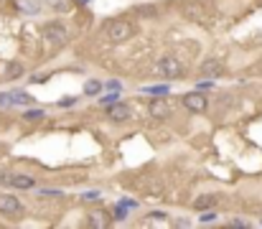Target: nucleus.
Wrapping results in <instances>:
<instances>
[{
	"mask_svg": "<svg viewBox=\"0 0 262 229\" xmlns=\"http://www.w3.org/2000/svg\"><path fill=\"white\" fill-rule=\"evenodd\" d=\"M104 33L109 41H115V44H122L127 41V38L135 33V26L130 21H122V18H115V21H107L104 23Z\"/></svg>",
	"mask_w": 262,
	"mask_h": 229,
	"instance_id": "f257e3e1",
	"label": "nucleus"
},
{
	"mask_svg": "<svg viewBox=\"0 0 262 229\" xmlns=\"http://www.w3.org/2000/svg\"><path fill=\"white\" fill-rule=\"evenodd\" d=\"M181 71H183V66H181V61L173 59V56H163V59H158V64H156V74L163 76V79H176V76H181Z\"/></svg>",
	"mask_w": 262,
	"mask_h": 229,
	"instance_id": "f03ea898",
	"label": "nucleus"
},
{
	"mask_svg": "<svg viewBox=\"0 0 262 229\" xmlns=\"http://www.w3.org/2000/svg\"><path fill=\"white\" fill-rule=\"evenodd\" d=\"M23 211V204L13 194H0V214L6 216H18Z\"/></svg>",
	"mask_w": 262,
	"mask_h": 229,
	"instance_id": "7ed1b4c3",
	"label": "nucleus"
},
{
	"mask_svg": "<svg viewBox=\"0 0 262 229\" xmlns=\"http://www.w3.org/2000/svg\"><path fill=\"white\" fill-rule=\"evenodd\" d=\"M44 38H46V44H54V46H64L66 44V28L61 23H54L44 31Z\"/></svg>",
	"mask_w": 262,
	"mask_h": 229,
	"instance_id": "20e7f679",
	"label": "nucleus"
},
{
	"mask_svg": "<svg viewBox=\"0 0 262 229\" xmlns=\"http://www.w3.org/2000/svg\"><path fill=\"white\" fill-rule=\"evenodd\" d=\"M183 107L191 109V112H204L206 109V97L199 94V92H189V94H183Z\"/></svg>",
	"mask_w": 262,
	"mask_h": 229,
	"instance_id": "39448f33",
	"label": "nucleus"
},
{
	"mask_svg": "<svg viewBox=\"0 0 262 229\" xmlns=\"http://www.w3.org/2000/svg\"><path fill=\"white\" fill-rule=\"evenodd\" d=\"M109 109H107V114H109V120H115V123H122V120H127L130 118V104H125V102H112V104H107Z\"/></svg>",
	"mask_w": 262,
	"mask_h": 229,
	"instance_id": "423d86ee",
	"label": "nucleus"
},
{
	"mask_svg": "<svg viewBox=\"0 0 262 229\" xmlns=\"http://www.w3.org/2000/svg\"><path fill=\"white\" fill-rule=\"evenodd\" d=\"M13 3H16L18 13H23V16H39L44 8L41 0H13Z\"/></svg>",
	"mask_w": 262,
	"mask_h": 229,
	"instance_id": "0eeeda50",
	"label": "nucleus"
},
{
	"mask_svg": "<svg viewBox=\"0 0 262 229\" xmlns=\"http://www.w3.org/2000/svg\"><path fill=\"white\" fill-rule=\"evenodd\" d=\"M148 112H151L153 118H166V114L171 112V102L166 97H153V102L148 104Z\"/></svg>",
	"mask_w": 262,
	"mask_h": 229,
	"instance_id": "6e6552de",
	"label": "nucleus"
},
{
	"mask_svg": "<svg viewBox=\"0 0 262 229\" xmlns=\"http://www.w3.org/2000/svg\"><path fill=\"white\" fill-rule=\"evenodd\" d=\"M3 181L11 183L13 188H33V186H36V181H33L31 176H26V173H13V176H6Z\"/></svg>",
	"mask_w": 262,
	"mask_h": 229,
	"instance_id": "1a4fd4ad",
	"label": "nucleus"
},
{
	"mask_svg": "<svg viewBox=\"0 0 262 229\" xmlns=\"http://www.w3.org/2000/svg\"><path fill=\"white\" fill-rule=\"evenodd\" d=\"M201 76H221V71H224V66H221V61H216V59H206L204 64H201Z\"/></svg>",
	"mask_w": 262,
	"mask_h": 229,
	"instance_id": "9d476101",
	"label": "nucleus"
},
{
	"mask_svg": "<svg viewBox=\"0 0 262 229\" xmlns=\"http://www.w3.org/2000/svg\"><path fill=\"white\" fill-rule=\"evenodd\" d=\"M8 99H11V107H13V104H18V107H28V104H33V97H31L28 92H21V89L8 92Z\"/></svg>",
	"mask_w": 262,
	"mask_h": 229,
	"instance_id": "9b49d317",
	"label": "nucleus"
},
{
	"mask_svg": "<svg viewBox=\"0 0 262 229\" xmlns=\"http://www.w3.org/2000/svg\"><path fill=\"white\" fill-rule=\"evenodd\" d=\"M219 201V194H201V196H196V201H194V209H209V206H214Z\"/></svg>",
	"mask_w": 262,
	"mask_h": 229,
	"instance_id": "f8f14e48",
	"label": "nucleus"
},
{
	"mask_svg": "<svg viewBox=\"0 0 262 229\" xmlns=\"http://www.w3.org/2000/svg\"><path fill=\"white\" fill-rule=\"evenodd\" d=\"M102 89H104V84H102L99 79H87V82H84V94H87V97H99Z\"/></svg>",
	"mask_w": 262,
	"mask_h": 229,
	"instance_id": "ddd939ff",
	"label": "nucleus"
},
{
	"mask_svg": "<svg viewBox=\"0 0 262 229\" xmlns=\"http://www.w3.org/2000/svg\"><path fill=\"white\" fill-rule=\"evenodd\" d=\"M143 92L151 94V97H166L168 94V84H151V87H145Z\"/></svg>",
	"mask_w": 262,
	"mask_h": 229,
	"instance_id": "4468645a",
	"label": "nucleus"
},
{
	"mask_svg": "<svg viewBox=\"0 0 262 229\" xmlns=\"http://www.w3.org/2000/svg\"><path fill=\"white\" fill-rule=\"evenodd\" d=\"M18 76H23V64H8L6 69V79H18Z\"/></svg>",
	"mask_w": 262,
	"mask_h": 229,
	"instance_id": "2eb2a0df",
	"label": "nucleus"
},
{
	"mask_svg": "<svg viewBox=\"0 0 262 229\" xmlns=\"http://www.w3.org/2000/svg\"><path fill=\"white\" fill-rule=\"evenodd\" d=\"M41 118H44V109H41V107H31L28 112H23V120H28V123L41 120Z\"/></svg>",
	"mask_w": 262,
	"mask_h": 229,
	"instance_id": "dca6fc26",
	"label": "nucleus"
},
{
	"mask_svg": "<svg viewBox=\"0 0 262 229\" xmlns=\"http://www.w3.org/2000/svg\"><path fill=\"white\" fill-rule=\"evenodd\" d=\"M89 226H107V219H104V211H94L89 216Z\"/></svg>",
	"mask_w": 262,
	"mask_h": 229,
	"instance_id": "f3484780",
	"label": "nucleus"
},
{
	"mask_svg": "<svg viewBox=\"0 0 262 229\" xmlns=\"http://www.w3.org/2000/svg\"><path fill=\"white\" fill-rule=\"evenodd\" d=\"M201 211H204V214H201L199 219H201L204 224H209V221H216V216H219V214H216V211H214L211 206H209V209H201Z\"/></svg>",
	"mask_w": 262,
	"mask_h": 229,
	"instance_id": "a211bd4d",
	"label": "nucleus"
},
{
	"mask_svg": "<svg viewBox=\"0 0 262 229\" xmlns=\"http://www.w3.org/2000/svg\"><path fill=\"white\" fill-rule=\"evenodd\" d=\"M104 89H109V92H120V89H122V82H120V79H109V82L104 84Z\"/></svg>",
	"mask_w": 262,
	"mask_h": 229,
	"instance_id": "6ab92c4d",
	"label": "nucleus"
},
{
	"mask_svg": "<svg viewBox=\"0 0 262 229\" xmlns=\"http://www.w3.org/2000/svg\"><path fill=\"white\" fill-rule=\"evenodd\" d=\"M112 216H115L117 221H122V219L127 216V206H125V204H120V206L115 209V214H112Z\"/></svg>",
	"mask_w": 262,
	"mask_h": 229,
	"instance_id": "aec40b11",
	"label": "nucleus"
},
{
	"mask_svg": "<svg viewBox=\"0 0 262 229\" xmlns=\"http://www.w3.org/2000/svg\"><path fill=\"white\" fill-rule=\"evenodd\" d=\"M39 196H49V199H51V196H61V191H59V188H41Z\"/></svg>",
	"mask_w": 262,
	"mask_h": 229,
	"instance_id": "412c9836",
	"label": "nucleus"
},
{
	"mask_svg": "<svg viewBox=\"0 0 262 229\" xmlns=\"http://www.w3.org/2000/svg\"><path fill=\"white\" fill-rule=\"evenodd\" d=\"M120 99V92H109L107 97H102V104H112V102H117Z\"/></svg>",
	"mask_w": 262,
	"mask_h": 229,
	"instance_id": "4be33fe9",
	"label": "nucleus"
},
{
	"mask_svg": "<svg viewBox=\"0 0 262 229\" xmlns=\"http://www.w3.org/2000/svg\"><path fill=\"white\" fill-rule=\"evenodd\" d=\"M84 199H87V201H97V199H99V191H87Z\"/></svg>",
	"mask_w": 262,
	"mask_h": 229,
	"instance_id": "5701e85b",
	"label": "nucleus"
},
{
	"mask_svg": "<svg viewBox=\"0 0 262 229\" xmlns=\"http://www.w3.org/2000/svg\"><path fill=\"white\" fill-rule=\"evenodd\" d=\"M0 107H11V99H8V92L0 94Z\"/></svg>",
	"mask_w": 262,
	"mask_h": 229,
	"instance_id": "b1692460",
	"label": "nucleus"
},
{
	"mask_svg": "<svg viewBox=\"0 0 262 229\" xmlns=\"http://www.w3.org/2000/svg\"><path fill=\"white\" fill-rule=\"evenodd\" d=\"M77 99H71V97H66V99H61V107H71Z\"/></svg>",
	"mask_w": 262,
	"mask_h": 229,
	"instance_id": "393cba45",
	"label": "nucleus"
},
{
	"mask_svg": "<svg viewBox=\"0 0 262 229\" xmlns=\"http://www.w3.org/2000/svg\"><path fill=\"white\" fill-rule=\"evenodd\" d=\"M122 204H125V206H127V209H135V206H138V204H135V201H133V199H122Z\"/></svg>",
	"mask_w": 262,
	"mask_h": 229,
	"instance_id": "a878e982",
	"label": "nucleus"
},
{
	"mask_svg": "<svg viewBox=\"0 0 262 229\" xmlns=\"http://www.w3.org/2000/svg\"><path fill=\"white\" fill-rule=\"evenodd\" d=\"M79 3H87V0H79Z\"/></svg>",
	"mask_w": 262,
	"mask_h": 229,
	"instance_id": "bb28decb",
	"label": "nucleus"
}]
</instances>
